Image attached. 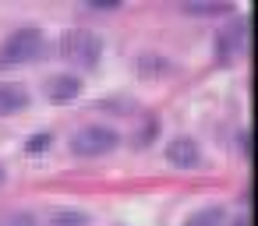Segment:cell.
I'll list each match as a JSON object with an SVG mask.
<instances>
[{"label":"cell","instance_id":"cell-1","mask_svg":"<svg viewBox=\"0 0 258 226\" xmlns=\"http://www.w3.org/2000/svg\"><path fill=\"white\" fill-rule=\"evenodd\" d=\"M60 57L68 64H78V67H96L103 57V39L96 32H85V29H68L60 36Z\"/></svg>","mask_w":258,"mask_h":226},{"label":"cell","instance_id":"cell-2","mask_svg":"<svg viewBox=\"0 0 258 226\" xmlns=\"http://www.w3.org/2000/svg\"><path fill=\"white\" fill-rule=\"evenodd\" d=\"M43 50H46V39L39 29H18L0 46V64H29V60H39Z\"/></svg>","mask_w":258,"mask_h":226},{"label":"cell","instance_id":"cell-3","mask_svg":"<svg viewBox=\"0 0 258 226\" xmlns=\"http://www.w3.org/2000/svg\"><path fill=\"white\" fill-rule=\"evenodd\" d=\"M117 145H120V134H117L113 127H103V124H89V127H82V131L71 134V152H75V156H85V159L106 156V152H113Z\"/></svg>","mask_w":258,"mask_h":226},{"label":"cell","instance_id":"cell-4","mask_svg":"<svg viewBox=\"0 0 258 226\" xmlns=\"http://www.w3.org/2000/svg\"><path fill=\"white\" fill-rule=\"evenodd\" d=\"M166 159H170L177 170H195V166L202 163V148H198L195 138L180 134V138H173V141L166 145Z\"/></svg>","mask_w":258,"mask_h":226},{"label":"cell","instance_id":"cell-5","mask_svg":"<svg viewBox=\"0 0 258 226\" xmlns=\"http://www.w3.org/2000/svg\"><path fill=\"white\" fill-rule=\"evenodd\" d=\"M240 50H244V22H237L233 29L219 32V39H216V57H219L223 64H230Z\"/></svg>","mask_w":258,"mask_h":226},{"label":"cell","instance_id":"cell-6","mask_svg":"<svg viewBox=\"0 0 258 226\" xmlns=\"http://www.w3.org/2000/svg\"><path fill=\"white\" fill-rule=\"evenodd\" d=\"M29 106V92L18 82H0V117H11Z\"/></svg>","mask_w":258,"mask_h":226},{"label":"cell","instance_id":"cell-7","mask_svg":"<svg viewBox=\"0 0 258 226\" xmlns=\"http://www.w3.org/2000/svg\"><path fill=\"white\" fill-rule=\"evenodd\" d=\"M78 92H82V82L75 74H57L46 85V99L50 103H71V99H78Z\"/></svg>","mask_w":258,"mask_h":226},{"label":"cell","instance_id":"cell-8","mask_svg":"<svg viewBox=\"0 0 258 226\" xmlns=\"http://www.w3.org/2000/svg\"><path fill=\"white\" fill-rule=\"evenodd\" d=\"M223 222H226L223 205H205V208H198V212H191L184 219V226H223Z\"/></svg>","mask_w":258,"mask_h":226},{"label":"cell","instance_id":"cell-9","mask_svg":"<svg viewBox=\"0 0 258 226\" xmlns=\"http://www.w3.org/2000/svg\"><path fill=\"white\" fill-rule=\"evenodd\" d=\"M89 219L82 215V212H57L53 219H50V226H85Z\"/></svg>","mask_w":258,"mask_h":226},{"label":"cell","instance_id":"cell-10","mask_svg":"<svg viewBox=\"0 0 258 226\" xmlns=\"http://www.w3.org/2000/svg\"><path fill=\"white\" fill-rule=\"evenodd\" d=\"M50 141H53V138H50L46 131H43V134H32V138L25 141V152H32V156H39V152H46V145H50Z\"/></svg>","mask_w":258,"mask_h":226},{"label":"cell","instance_id":"cell-11","mask_svg":"<svg viewBox=\"0 0 258 226\" xmlns=\"http://www.w3.org/2000/svg\"><path fill=\"white\" fill-rule=\"evenodd\" d=\"M0 226H36V215H29V212H15V215H8V219H0Z\"/></svg>","mask_w":258,"mask_h":226},{"label":"cell","instance_id":"cell-12","mask_svg":"<svg viewBox=\"0 0 258 226\" xmlns=\"http://www.w3.org/2000/svg\"><path fill=\"white\" fill-rule=\"evenodd\" d=\"M92 8H99V11H110V8H117V0H89Z\"/></svg>","mask_w":258,"mask_h":226},{"label":"cell","instance_id":"cell-13","mask_svg":"<svg viewBox=\"0 0 258 226\" xmlns=\"http://www.w3.org/2000/svg\"><path fill=\"white\" fill-rule=\"evenodd\" d=\"M233 226H247V219H244V215H240V219H233Z\"/></svg>","mask_w":258,"mask_h":226},{"label":"cell","instance_id":"cell-14","mask_svg":"<svg viewBox=\"0 0 258 226\" xmlns=\"http://www.w3.org/2000/svg\"><path fill=\"white\" fill-rule=\"evenodd\" d=\"M0 180H4V166H0Z\"/></svg>","mask_w":258,"mask_h":226}]
</instances>
